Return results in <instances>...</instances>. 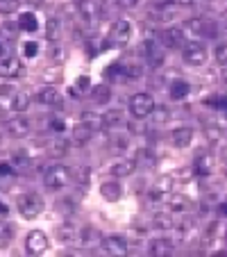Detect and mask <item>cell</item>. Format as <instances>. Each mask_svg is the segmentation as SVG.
Here are the masks:
<instances>
[{
  "label": "cell",
  "mask_w": 227,
  "mask_h": 257,
  "mask_svg": "<svg viewBox=\"0 0 227 257\" xmlns=\"http://www.w3.org/2000/svg\"><path fill=\"white\" fill-rule=\"evenodd\" d=\"M68 182H71V171H68V166L55 164V166H50V169H46V173H44V185L48 187V189H53V191L64 189Z\"/></svg>",
  "instance_id": "1"
},
{
  "label": "cell",
  "mask_w": 227,
  "mask_h": 257,
  "mask_svg": "<svg viewBox=\"0 0 227 257\" xmlns=\"http://www.w3.org/2000/svg\"><path fill=\"white\" fill-rule=\"evenodd\" d=\"M19 212L23 218H37L41 212H44V198L39 194H34V191H28L19 198Z\"/></svg>",
  "instance_id": "2"
},
{
  "label": "cell",
  "mask_w": 227,
  "mask_h": 257,
  "mask_svg": "<svg viewBox=\"0 0 227 257\" xmlns=\"http://www.w3.org/2000/svg\"><path fill=\"white\" fill-rule=\"evenodd\" d=\"M152 109H155V100H152L150 93L141 91L130 98V112L134 118H148L152 114Z\"/></svg>",
  "instance_id": "3"
},
{
  "label": "cell",
  "mask_w": 227,
  "mask_h": 257,
  "mask_svg": "<svg viewBox=\"0 0 227 257\" xmlns=\"http://www.w3.org/2000/svg\"><path fill=\"white\" fill-rule=\"evenodd\" d=\"M182 57L191 66H202L207 62V48L200 41H188V44L182 46Z\"/></svg>",
  "instance_id": "4"
},
{
  "label": "cell",
  "mask_w": 227,
  "mask_h": 257,
  "mask_svg": "<svg viewBox=\"0 0 227 257\" xmlns=\"http://www.w3.org/2000/svg\"><path fill=\"white\" fill-rule=\"evenodd\" d=\"M50 246L48 237H46V232H41V230H32V232L25 237V250L30 252V255H41V252H46Z\"/></svg>",
  "instance_id": "5"
},
{
  "label": "cell",
  "mask_w": 227,
  "mask_h": 257,
  "mask_svg": "<svg viewBox=\"0 0 227 257\" xmlns=\"http://www.w3.org/2000/svg\"><path fill=\"white\" fill-rule=\"evenodd\" d=\"M130 37H132V25L127 23L125 19L116 21V23L109 28V41L114 46H125L127 41H130Z\"/></svg>",
  "instance_id": "6"
},
{
  "label": "cell",
  "mask_w": 227,
  "mask_h": 257,
  "mask_svg": "<svg viewBox=\"0 0 227 257\" xmlns=\"http://www.w3.org/2000/svg\"><path fill=\"white\" fill-rule=\"evenodd\" d=\"M184 30L182 28H168V30H164V32L159 34V41H161V46L164 48H182L184 46Z\"/></svg>",
  "instance_id": "7"
},
{
  "label": "cell",
  "mask_w": 227,
  "mask_h": 257,
  "mask_svg": "<svg viewBox=\"0 0 227 257\" xmlns=\"http://www.w3.org/2000/svg\"><path fill=\"white\" fill-rule=\"evenodd\" d=\"M170 187H173V178H170V175L159 178V182H157V185L150 189V194H148L150 203H161V200H166L170 196Z\"/></svg>",
  "instance_id": "8"
},
{
  "label": "cell",
  "mask_w": 227,
  "mask_h": 257,
  "mask_svg": "<svg viewBox=\"0 0 227 257\" xmlns=\"http://www.w3.org/2000/svg\"><path fill=\"white\" fill-rule=\"evenodd\" d=\"M102 250L107 255H116V257H123L127 255V241L118 234H111V237H105L102 239Z\"/></svg>",
  "instance_id": "9"
},
{
  "label": "cell",
  "mask_w": 227,
  "mask_h": 257,
  "mask_svg": "<svg viewBox=\"0 0 227 257\" xmlns=\"http://www.w3.org/2000/svg\"><path fill=\"white\" fill-rule=\"evenodd\" d=\"M5 130H7V135L14 137V139H23V137H28V132H30V121L28 118H23V116L7 118Z\"/></svg>",
  "instance_id": "10"
},
{
  "label": "cell",
  "mask_w": 227,
  "mask_h": 257,
  "mask_svg": "<svg viewBox=\"0 0 227 257\" xmlns=\"http://www.w3.org/2000/svg\"><path fill=\"white\" fill-rule=\"evenodd\" d=\"M23 73H25V68L19 57H5L0 62V75L3 78H21Z\"/></svg>",
  "instance_id": "11"
},
{
  "label": "cell",
  "mask_w": 227,
  "mask_h": 257,
  "mask_svg": "<svg viewBox=\"0 0 227 257\" xmlns=\"http://www.w3.org/2000/svg\"><path fill=\"white\" fill-rule=\"evenodd\" d=\"M34 98H37L41 105H48V107L62 105V93H59V89H55V87H41Z\"/></svg>",
  "instance_id": "12"
},
{
  "label": "cell",
  "mask_w": 227,
  "mask_h": 257,
  "mask_svg": "<svg viewBox=\"0 0 227 257\" xmlns=\"http://www.w3.org/2000/svg\"><path fill=\"white\" fill-rule=\"evenodd\" d=\"M143 50H145V59H148L150 66H161L164 64V48H159L157 41H145L143 44Z\"/></svg>",
  "instance_id": "13"
},
{
  "label": "cell",
  "mask_w": 227,
  "mask_h": 257,
  "mask_svg": "<svg viewBox=\"0 0 227 257\" xmlns=\"http://www.w3.org/2000/svg\"><path fill=\"white\" fill-rule=\"evenodd\" d=\"M75 241L82 248H96L98 243H100V232H98L96 228H91V225H87V228L78 230V239H75Z\"/></svg>",
  "instance_id": "14"
},
{
  "label": "cell",
  "mask_w": 227,
  "mask_h": 257,
  "mask_svg": "<svg viewBox=\"0 0 227 257\" xmlns=\"http://www.w3.org/2000/svg\"><path fill=\"white\" fill-rule=\"evenodd\" d=\"M170 139H173V144L177 146V148H186V146L193 141V127H188V125L175 127V130L170 132Z\"/></svg>",
  "instance_id": "15"
},
{
  "label": "cell",
  "mask_w": 227,
  "mask_h": 257,
  "mask_svg": "<svg viewBox=\"0 0 227 257\" xmlns=\"http://www.w3.org/2000/svg\"><path fill=\"white\" fill-rule=\"evenodd\" d=\"M75 7H78V14L82 16L84 21H89V23L98 21V5H96V0H75Z\"/></svg>",
  "instance_id": "16"
},
{
  "label": "cell",
  "mask_w": 227,
  "mask_h": 257,
  "mask_svg": "<svg viewBox=\"0 0 227 257\" xmlns=\"http://www.w3.org/2000/svg\"><path fill=\"white\" fill-rule=\"evenodd\" d=\"M173 250H175V243L170 241V239L159 237V239H152V241H150V255H155V257H166Z\"/></svg>",
  "instance_id": "17"
},
{
  "label": "cell",
  "mask_w": 227,
  "mask_h": 257,
  "mask_svg": "<svg viewBox=\"0 0 227 257\" xmlns=\"http://www.w3.org/2000/svg\"><path fill=\"white\" fill-rule=\"evenodd\" d=\"M100 194H102V198L114 203V200H118L123 196V187H121V182H116V180H107V182L100 185Z\"/></svg>",
  "instance_id": "18"
},
{
  "label": "cell",
  "mask_w": 227,
  "mask_h": 257,
  "mask_svg": "<svg viewBox=\"0 0 227 257\" xmlns=\"http://www.w3.org/2000/svg\"><path fill=\"white\" fill-rule=\"evenodd\" d=\"M91 137H93V127L89 125L87 121L78 123V125H75V130H73V139H75V144H78V146H87L89 141H91Z\"/></svg>",
  "instance_id": "19"
},
{
  "label": "cell",
  "mask_w": 227,
  "mask_h": 257,
  "mask_svg": "<svg viewBox=\"0 0 227 257\" xmlns=\"http://www.w3.org/2000/svg\"><path fill=\"white\" fill-rule=\"evenodd\" d=\"M134 169H136V160H121L111 166V175L114 178H127V175L134 173Z\"/></svg>",
  "instance_id": "20"
},
{
  "label": "cell",
  "mask_w": 227,
  "mask_h": 257,
  "mask_svg": "<svg viewBox=\"0 0 227 257\" xmlns=\"http://www.w3.org/2000/svg\"><path fill=\"white\" fill-rule=\"evenodd\" d=\"M166 203H168V209H170L173 214L186 212V209L191 207V200H188L186 196H182V194H173V196H168V198H166Z\"/></svg>",
  "instance_id": "21"
},
{
  "label": "cell",
  "mask_w": 227,
  "mask_h": 257,
  "mask_svg": "<svg viewBox=\"0 0 227 257\" xmlns=\"http://www.w3.org/2000/svg\"><path fill=\"white\" fill-rule=\"evenodd\" d=\"M195 173L198 175L213 173V155L211 153H202V155L195 157Z\"/></svg>",
  "instance_id": "22"
},
{
  "label": "cell",
  "mask_w": 227,
  "mask_h": 257,
  "mask_svg": "<svg viewBox=\"0 0 227 257\" xmlns=\"http://www.w3.org/2000/svg\"><path fill=\"white\" fill-rule=\"evenodd\" d=\"M30 102H32V98H30V93L25 91H19L12 96V112L16 114H23L25 109H30Z\"/></svg>",
  "instance_id": "23"
},
{
  "label": "cell",
  "mask_w": 227,
  "mask_h": 257,
  "mask_svg": "<svg viewBox=\"0 0 227 257\" xmlns=\"http://www.w3.org/2000/svg\"><path fill=\"white\" fill-rule=\"evenodd\" d=\"M209 19H202V16H193V19L186 21V32L191 37H204V25H207Z\"/></svg>",
  "instance_id": "24"
},
{
  "label": "cell",
  "mask_w": 227,
  "mask_h": 257,
  "mask_svg": "<svg viewBox=\"0 0 227 257\" xmlns=\"http://www.w3.org/2000/svg\"><path fill=\"white\" fill-rule=\"evenodd\" d=\"M188 82L186 80H175L173 84H170V89H168V93H170V98L173 100H184V98L188 96Z\"/></svg>",
  "instance_id": "25"
},
{
  "label": "cell",
  "mask_w": 227,
  "mask_h": 257,
  "mask_svg": "<svg viewBox=\"0 0 227 257\" xmlns=\"http://www.w3.org/2000/svg\"><path fill=\"white\" fill-rule=\"evenodd\" d=\"M57 239L62 243H73L75 239H78V230H75V225L71 223H64L57 228Z\"/></svg>",
  "instance_id": "26"
},
{
  "label": "cell",
  "mask_w": 227,
  "mask_h": 257,
  "mask_svg": "<svg viewBox=\"0 0 227 257\" xmlns=\"http://www.w3.org/2000/svg\"><path fill=\"white\" fill-rule=\"evenodd\" d=\"M123 123V114L121 109H109L107 114H102V127H118Z\"/></svg>",
  "instance_id": "27"
},
{
  "label": "cell",
  "mask_w": 227,
  "mask_h": 257,
  "mask_svg": "<svg viewBox=\"0 0 227 257\" xmlns=\"http://www.w3.org/2000/svg\"><path fill=\"white\" fill-rule=\"evenodd\" d=\"M59 30H62V21H59L57 16H48V21H46V37H48L50 41H57Z\"/></svg>",
  "instance_id": "28"
},
{
  "label": "cell",
  "mask_w": 227,
  "mask_h": 257,
  "mask_svg": "<svg viewBox=\"0 0 227 257\" xmlns=\"http://www.w3.org/2000/svg\"><path fill=\"white\" fill-rule=\"evenodd\" d=\"M152 225L155 228H159V230H170L173 228V212H159V214H155V218H152Z\"/></svg>",
  "instance_id": "29"
},
{
  "label": "cell",
  "mask_w": 227,
  "mask_h": 257,
  "mask_svg": "<svg viewBox=\"0 0 227 257\" xmlns=\"http://www.w3.org/2000/svg\"><path fill=\"white\" fill-rule=\"evenodd\" d=\"M19 28L25 30V32H34V30L39 28V23H37V16L32 14V12H25V14H21L19 19Z\"/></svg>",
  "instance_id": "30"
},
{
  "label": "cell",
  "mask_w": 227,
  "mask_h": 257,
  "mask_svg": "<svg viewBox=\"0 0 227 257\" xmlns=\"http://www.w3.org/2000/svg\"><path fill=\"white\" fill-rule=\"evenodd\" d=\"M93 100H96L98 105H107V102L111 100V89H109V84H98V87L93 89Z\"/></svg>",
  "instance_id": "31"
},
{
  "label": "cell",
  "mask_w": 227,
  "mask_h": 257,
  "mask_svg": "<svg viewBox=\"0 0 227 257\" xmlns=\"http://www.w3.org/2000/svg\"><path fill=\"white\" fill-rule=\"evenodd\" d=\"M48 146H50L48 153L53 157H62V155H66V153H68V141L62 139V137H59V139H53Z\"/></svg>",
  "instance_id": "32"
},
{
  "label": "cell",
  "mask_w": 227,
  "mask_h": 257,
  "mask_svg": "<svg viewBox=\"0 0 227 257\" xmlns=\"http://www.w3.org/2000/svg\"><path fill=\"white\" fill-rule=\"evenodd\" d=\"M204 135H207V139L211 141V144H218V141H222L225 132H222V127L218 125V123H209V125L204 127Z\"/></svg>",
  "instance_id": "33"
},
{
  "label": "cell",
  "mask_w": 227,
  "mask_h": 257,
  "mask_svg": "<svg viewBox=\"0 0 227 257\" xmlns=\"http://www.w3.org/2000/svg\"><path fill=\"white\" fill-rule=\"evenodd\" d=\"M21 7V0H0V14H14V12H19Z\"/></svg>",
  "instance_id": "34"
},
{
  "label": "cell",
  "mask_w": 227,
  "mask_h": 257,
  "mask_svg": "<svg viewBox=\"0 0 227 257\" xmlns=\"http://www.w3.org/2000/svg\"><path fill=\"white\" fill-rule=\"evenodd\" d=\"M150 116L155 118L157 123H166V121H168V118H170V112H168V107H164V105H161V107H155Z\"/></svg>",
  "instance_id": "35"
},
{
  "label": "cell",
  "mask_w": 227,
  "mask_h": 257,
  "mask_svg": "<svg viewBox=\"0 0 227 257\" xmlns=\"http://www.w3.org/2000/svg\"><path fill=\"white\" fill-rule=\"evenodd\" d=\"M213 55H216V62L225 66V64H227V41H225V44H218L216 50H213Z\"/></svg>",
  "instance_id": "36"
},
{
  "label": "cell",
  "mask_w": 227,
  "mask_h": 257,
  "mask_svg": "<svg viewBox=\"0 0 227 257\" xmlns=\"http://www.w3.org/2000/svg\"><path fill=\"white\" fill-rule=\"evenodd\" d=\"M23 55L25 57H37V55H39V44H37V41L23 44Z\"/></svg>",
  "instance_id": "37"
},
{
  "label": "cell",
  "mask_w": 227,
  "mask_h": 257,
  "mask_svg": "<svg viewBox=\"0 0 227 257\" xmlns=\"http://www.w3.org/2000/svg\"><path fill=\"white\" fill-rule=\"evenodd\" d=\"M89 178H91V171H89V166H82V169L78 171V180H80V185L87 189L89 187Z\"/></svg>",
  "instance_id": "38"
},
{
  "label": "cell",
  "mask_w": 227,
  "mask_h": 257,
  "mask_svg": "<svg viewBox=\"0 0 227 257\" xmlns=\"http://www.w3.org/2000/svg\"><path fill=\"white\" fill-rule=\"evenodd\" d=\"M141 0H116V7H121V10H134V7H139Z\"/></svg>",
  "instance_id": "39"
},
{
  "label": "cell",
  "mask_w": 227,
  "mask_h": 257,
  "mask_svg": "<svg viewBox=\"0 0 227 257\" xmlns=\"http://www.w3.org/2000/svg\"><path fill=\"white\" fill-rule=\"evenodd\" d=\"M50 130L57 132V135H62V132L66 130V123H64L62 118H53V121H50Z\"/></svg>",
  "instance_id": "40"
},
{
  "label": "cell",
  "mask_w": 227,
  "mask_h": 257,
  "mask_svg": "<svg viewBox=\"0 0 227 257\" xmlns=\"http://www.w3.org/2000/svg\"><path fill=\"white\" fill-rule=\"evenodd\" d=\"M28 155H25V153H16V155H14V164L16 166H25V164H28Z\"/></svg>",
  "instance_id": "41"
},
{
  "label": "cell",
  "mask_w": 227,
  "mask_h": 257,
  "mask_svg": "<svg viewBox=\"0 0 227 257\" xmlns=\"http://www.w3.org/2000/svg\"><path fill=\"white\" fill-rule=\"evenodd\" d=\"M139 160H143V162H145V166H152V164H155V157L150 155L148 151H143V153H141V155H139ZM139 160H136V162H139Z\"/></svg>",
  "instance_id": "42"
},
{
  "label": "cell",
  "mask_w": 227,
  "mask_h": 257,
  "mask_svg": "<svg viewBox=\"0 0 227 257\" xmlns=\"http://www.w3.org/2000/svg\"><path fill=\"white\" fill-rule=\"evenodd\" d=\"M173 5H177V7H193V5H198V0H170Z\"/></svg>",
  "instance_id": "43"
},
{
  "label": "cell",
  "mask_w": 227,
  "mask_h": 257,
  "mask_svg": "<svg viewBox=\"0 0 227 257\" xmlns=\"http://www.w3.org/2000/svg\"><path fill=\"white\" fill-rule=\"evenodd\" d=\"M91 87V80L87 78V75H82V78L78 80V91H84V89H89Z\"/></svg>",
  "instance_id": "44"
},
{
  "label": "cell",
  "mask_w": 227,
  "mask_h": 257,
  "mask_svg": "<svg viewBox=\"0 0 227 257\" xmlns=\"http://www.w3.org/2000/svg\"><path fill=\"white\" fill-rule=\"evenodd\" d=\"M0 96H3V98L14 96V89H12L10 84H0Z\"/></svg>",
  "instance_id": "45"
},
{
  "label": "cell",
  "mask_w": 227,
  "mask_h": 257,
  "mask_svg": "<svg viewBox=\"0 0 227 257\" xmlns=\"http://www.w3.org/2000/svg\"><path fill=\"white\" fill-rule=\"evenodd\" d=\"M12 173H14L12 164H3V162H0V175H12Z\"/></svg>",
  "instance_id": "46"
},
{
  "label": "cell",
  "mask_w": 227,
  "mask_h": 257,
  "mask_svg": "<svg viewBox=\"0 0 227 257\" xmlns=\"http://www.w3.org/2000/svg\"><path fill=\"white\" fill-rule=\"evenodd\" d=\"M50 57H53V59H59V57H62V48L53 46V48H50Z\"/></svg>",
  "instance_id": "47"
},
{
  "label": "cell",
  "mask_w": 227,
  "mask_h": 257,
  "mask_svg": "<svg viewBox=\"0 0 227 257\" xmlns=\"http://www.w3.org/2000/svg\"><path fill=\"white\" fill-rule=\"evenodd\" d=\"M25 3H30L32 7H41V5L46 3V0H25Z\"/></svg>",
  "instance_id": "48"
},
{
  "label": "cell",
  "mask_w": 227,
  "mask_h": 257,
  "mask_svg": "<svg viewBox=\"0 0 227 257\" xmlns=\"http://www.w3.org/2000/svg\"><path fill=\"white\" fill-rule=\"evenodd\" d=\"M7 212H10V207L5 203H0V216H7Z\"/></svg>",
  "instance_id": "49"
},
{
  "label": "cell",
  "mask_w": 227,
  "mask_h": 257,
  "mask_svg": "<svg viewBox=\"0 0 227 257\" xmlns=\"http://www.w3.org/2000/svg\"><path fill=\"white\" fill-rule=\"evenodd\" d=\"M220 212H222V214H225V216H227V200H225V203L220 205Z\"/></svg>",
  "instance_id": "50"
},
{
  "label": "cell",
  "mask_w": 227,
  "mask_h": 257,
  "mask_svg": "<svg viewBox=\"0 0 227 257\" xmlns=\"http://www.w3.org/2000/svg\"><path fill=\"white\" fill-rule=\"evenodd\" d=\"M3 55H5V46L0 44V57H3Z\"/></svg>",
  "instance_id": "51"
},
{
  "label": "cell",
  "mask_w": 227,
  "mask_h": 257,
  "mask_svg": "<svg viewBox=\"0 0 227 257\" xmlns=\"http://www.w3.org/2000/svg\"><path fill=\"white\" fill-rule=\"evenodd\" d=\"M222 157H225V160H227V146H225V148H222Z\"/></svg>",
  "instance_id": "52"
},
{
  "label": "cell",
  "mask_w": 227,
  "mask_h": 257,
  "mask_svg": "<svg viewBox=\"0 0 227 257\" xmlns=\"http://www.w3.org/2000/svg\"><path fill=\"white\" fill-rule=\"evenodd\" d=\"M225 34H227V28H225Z\"/></svg>",
  "instance_id": "53"
},
{
  "label": "cell",
  "mask_w": 227,
  "mask_h": 257,
  "mask_svg": "<svg viewBox=\"0 0 227 257\" xmlns=\"http://www.w3.org/2000/svg\"><path fill=\"white\" fill-rule=\"evenodd\" d=\"M225 137H227V132H225Z\"/></svg>",
  "instance_id": "54"
}]
</instances>
